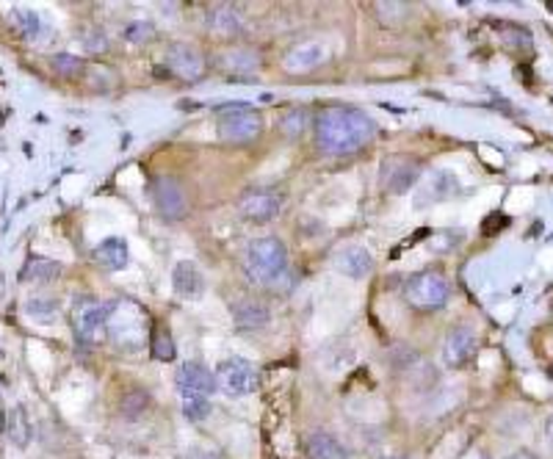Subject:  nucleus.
Here are the masks:
<instances>
[{
  "mask_svg": "<svg viewBox=\"0 0 553 459\" xmlns=\"http://www.w3.org/2000/svg\"><path fill=\"white\" fill-rule=\"evenodd\" d=\"M377 136V122L360 108L333 106L318 114L315 122V142L330 155H351L371 145Z\"/></svg>",
  "mask_w": 553,
  "mask_h": 459,
  "instance_id": "1",
  "label": "nucleus"
},
{
  "mask_svg": "<svg viewBox=\"0 0 553 459\" xmlns=\"http://www.w3.org/2000/svg\"><path fill=\"white\" fill-rule=\"evenodd\" d=\"M247 274L258 286H276L288 274V249L280 239L263 236L247 249Z\"/></svg>",
  "mask_w": 553,
  "mask_h": 459,
  "instance_id": "2",
  "label": "nucleus"
},
{
  "mask_svg": "<svg viewBox=\"0 0 553 459\" xmlns=\"http://www.w3.org/2000/svg\"><path fill=\"white\" fill-rule=\"evenodd\" d=\"M451 296V286L443 274L437 271H421L404 286V302L412 310H421V313H432L440 310Z\"/></svg>",
  "mask_w": 553,
  "mask_h": 459,
  "instance_id": "3",
  "label": "nucleus"
},
{
  "mask_svg": "<svg viewBox=\"0 0 553 459\" xmlns=\"http://www.w3.org/2000/svg\"><path fill=\"white\" fill-rule=\"evenodd\" d=\"M216 130L221 136V142H227V145H249V142L260 139L263 117L249 106H230L219 114Z\"/></svg>",
  "mask_w": 553,
  "mask_h": 459,
  "instance_id": "4",
  "label": "nucleus"
},
{
  "mask_svg": "<svg viewBox=\"0 0 553 459\" xmlns=\"http://www.w3.org/2000/svg\"><path fill=\"white\" fill-rule=\"evenodd\" d=\"M114 304L111 302H98V299H80L72 313L75 333L83 343H100L106 338V327L111 318Z\"/></svg>",
  "mask_w": 553,
  "mask_h": 459,
  "instance_id": "5",
  "label": "nucleus"
},
{
  "mask_svg": "<svg viewBox=\"0 0 553 459\" xmlns=\"http://www.w3.org/2000/svg\"><path fill=\"white\" fill-rule=\"evenodd\" d=\"M216 385L227 396H249L258 388V371L249 360H241V357L224 360L216 369Z\"/></svg>",
  "mask_w": 553,
  "mask_h": 459,
  "instance_id": "6",
  "label": "nucleus"
},
{
  "mask_svg": "<svg viewBox=\"0 0 553 459\" xmlns=\"http://www.w3.org/2000/svg\"><path fill=\"white\" fill-rule=\"evenodd\" d=\"M239 211L244 219L255 221V224H266L271 221L274 216H280L283 211V194L276 189H249L241 202H239Z\"/></svg>",
  "mask_w": 553,
  "mask_h": 459,
  "instance_id": "7",
  "label": "nucleus"
},
{
  "mask_svg": "<svg viewBox=\"0 0 553 459\" xmlns=\"http://www.w3.org/2000/svg\"><path fill=\"white\" fill-rule=\"evenodd\" d=\"M174 385H177L180 396H202V398H211V393L219 388L216 374H211L197 360L180 362V369L174 374Z\"/></svg>",
  "mask_w": 553,
  "mask_h": 459,
  "instance_id": "8",
  "label": "nucleus"
},
{
  "mask_svg": "<svg viewBox=\"0 0 553 459\" xmlns=\"http://www.w3.org/2000/svg\"><path fill=\"white\" fill-rule=\"evenodd\" d=\"M166 67L183 80H200L205 75V59L194 44L177 42L166 51Z\"/></svg>",
  "mask_w": 553,
  "mask_h": 459,
  "instance_id": "9",
  "label": "nucleus"
},
{
  "mask_svg": "<svg viewBox=\"0 0 553 459\" xmlns=\"http://www.w3.org/2000/svg\"><path fill=\"white\" fill-rule=\"evenodd\" d=\"M476 349H479L476 333L468 327H456L443 341V362L448 365V369H463L465 362H471Z\"/></svg>",
  "mask_w": 553,
  "mask_h": 459,
  "instance_id": "10",
  "label": "nucleus"
},
{
  "mask_svg": "<svg viewBox=\"0 0 553 459\" xmlns=\"http://www.w3.org/2000/svg\"><path fill=\"white\" fill-rule=\"evenodd\" d=\"M418 174H421V164L418 161H409V158H401V155H396V158H388L385 164H382V189L385 192H390V194H401V192H407L409 186L415 180H418Z\"/></svg>",
  "mask_w": 553,
  "mask_h": 459,
  "instance_id": "11",
  "label": "nucleus"
},
{
  "mask_svg": "<svg viewBox=\"0 0 553 459\" xmlns=\"http://www.w3.org/2000/svg\"><path fill=\"white\" fill-rule=\"evenodd\" d=\"M153 202H155V208H158V213L164 219H180L189 208L186 194H183V189L172 177H158L153 183Z\"/></svg>",
  "mask_w": 553,
  "mask_h": 459,
  "instance_id": "12",
  "label": "nucleus"
},
{
  "mask_svg": "<svg viewBox=\"0 0 553 459\" xmlns=\"http://www.w3.org/2000/svg\"><path fill=\"white\" fill-rule=\"evenodd\" d=\"M330 59V48L324 42H299L286 53V70L288 72H313Z\"/></svg>",
  "mask_w": 553,
  "mask_h": 459,
  "instance_id": "13",
  "label": "nucleus"
},
{
  "mask_svg": "<svg viewBox=\"0 0 553 459\" xmlns=\"http://www.w3.org/2000/svg\"><path fill=\"white\" fill-rule=\"evenodd\" d=\"M172 286L183 299H200L205 294V277L192 260H180L172 271Z\"/></svg>",
  "mask_w": 553,
  "mask_h": 459,
  "instance_id": "14",
  "label": "nucleus"
},
{
  "mask_svg": "<svg viewBox=\"0 0 553 459\" xmlns=\"http://www.w3.org/2000/svg\"><path fill=\"white\" fill-rule=\"evenodd\" d=\"M338 268H341V274H346V277H351V280H362V277L371 274L374 258H371V252H368L365 247H349L338 258Z\"/></svg>",
  "mask_w": 553,
  "mask_h": 459,
  "instance_id": "15",
  "label": "nucleus"
},
{
  "mask_svg": "<svg viewBox=\"0 0 553 459\" xmlns=\"http://www.w3.org/2000/svg\"><path fill=\"white\" fill-rule=\"evenodd\" d=\"M307 454L310 459H349V451L330 432L321 429L307 435Z\"/></svg>",
  "mask_w": 553,
  "mask_h": 459,
  "instance_id": "16",
  "label": "nucleus"
},
{
  "mask_svg": "<svg viewBox=\"0 0 553 459\" xmlns=\"http://www.w3.org/2000/svg\"><path fill=\"white\" fill-rule=\"evenodd\" d=\"M95 258L103 268L108 271H122L127 266V244L122 239H106L98 249Z\"/></svg>",
  "mask_w": 553,
  "mask_h": 459,
  "instance_id": "17",
  "label": "nucleus"
},
{
  "mask_svg": "<svg viewBox=\"0 0 553 459\" xmlns=\"http://www.w3.org/2000/svg\"><path fill=\"white\" fill-rule=\"evenodd\" d=\"M208 23H211V28L216 33H224V36H233V33L241 31V17H239V12L233 6H216V9H211Z\"/></svg>",
  "mask_w": 553,
  "mask_h": 459,
  "instance_id": "18",
  "label": "nucleus"
},
{
  "mask_svg": "<svg viewBox=\"0 0 553 459\" xmlns=\"http://www.w3.org/2000/svg\"><path fill=\"white\" fill-rule=\"evenodd\" d=\"M236 321H239V324L241 327H255V324H263V321L268 318V310L260 304V302H239L236 304Z\"/></svg>",
  "mask_w": 553,
  "mask_h": 459,
  "instance_id": "19",
  "label": "nucleus"
},
{
  "mask_svg": "<svg viewBox=\"0 0 553 459\" xmlns=\"http://www.w3.org/2000/svg\"><path fill=\"white\" fill-rule=\"evenodd\" d=\"M59 274H61V266H59V263L33 258V260L25 266L23 277H25V280H53V277H59Z\"/></svg>",
  "mask_w": 553,
  "mask_h": 459,
  "instance_id": "20",
  "label": "nucleus"
},
{
  "mask_svg": "<svg viewBox=\"0 0 553 459\" xmlns=\"http://www.w3.org/2000/svg\"><path fill=\"white\" fill-rule=\"evenodd\" d=\"M183 416L194 424H202L211 416V401L202 396H183Z\"/></svg>",
  "mask_w": 553,
  "mask_h": 459,
  "instance_id": "21",
  "label": "nucleus"
},
{
  "mask_svg": "<svg viewBox=\"0 0 553 459\" xmlns=\"http://www.w3.org/2000/svg\"><path fill=\"white\" fill-rule=\"evenodd\" d=\"M9 437H12V443H17L20 448H23V445H28V440H31V426H28V421H25V412H23L20 407L12 412Z\"/></svg>",
  "mask_w": 553,
  "mask_h": 459,
  "instance_id": "22",
  "label": "nucleus"
},
{
  "mask_svg": "<svg viewBox=\"0 0 553 459\" xmlns=\"http://www.w3.org/2000/svg\"><path fill=\"white\" fill-rule=\"evenodd\" d=\"M12 20L17 23V28L28 36V39H36L42 33V25H39V17L33 12H25V9H17L12 12Z\"/></svg>",
  "mask_w": 553,
  "mask_h": 459,
  "instance_id": "23",
  "label": "nucleus"
},
{
  "mask_svg": "<svg viewBox=\"0 0 553 459\" xmlns=\"http://www.w3.org/2000/svg\"><path fill=\"white\" fill-rule=\"evenodd\" d=\"M153 357L161 360V362L174 360V343H172L166 330H155V335H153Z\"/></svg>",
  "mask_w": 553,
  "mask_h": 459,
  "instance_id": "24",
  "label": "nucleus"
},
{
  "mask_svg": "<svg viewBox=\"0 0 553 459\" xmlns=\"http://www.w3.org/2000/svg\"><path fill=\"white\" fill-rule=\"evenodd\" d=\"M127 42H133V44H138V42H147V39H153L155 36V28H153V23H147V20H136V23H130L127 28H125V33H122Z\"/></svg>",
  "mask_w": 553,
  "mask_h": 459,
  "instance_id": "25",
  "label": "nucleus"
},
{
  "mask_svg": "<svg viewBox=\"0 0 553 459\" xmlns=\"http://www.w3.org/2000/svg\"><path fill=\"white\" fill-rule=\"evenodd\" d=\"M224 64H227V70H255L258 64H260V59L255 56V53H241V51H236V53H227L224 56Z\"/></svg>",
  "mask_w": 553,
  "mask_h": 459,
  "instance_id": "26",
  "label": "nucleus"
},
{
  "mask_svg": "<svg viewBox=\"0 0 553 459\" xmlns=\"http://www.w3.org/2000/svg\"><path fill=\"white\" fill-rule=\"evenodd\" d=\"M302 127H305V111L299 108V111H291L288 117H286V122H283V130L288 133V139H296V136L302 133Z\"/></svg>",
  "mask_w": 553,
  "mask_h": 459,
  "instance_id": "27",
  "label": "nucleus"
},
{
  "mask_svg": "<svg viewBox=\"0 0 553 459\" xmlns=\"http://www.w3.org/2000/svg\"><path fill=\"white\" fill-rule=\"evenodd\" d=\"M53 67H56L59 72L70 75V72L80 70V61H78V59H70V56H59V59H53Z\"/></svg>",
  "mask_w": 553,
  "mask_h": 459,
  "instance_id": "28",
  "label": "nucleus"
},
{
  "mask_svg": "<svg viewBox=\"0 0 553 459\" xmlns=\"http://www.w3.org/2000/svg\"><path fill=\"white\" fill-rule=\"evenodd\" d=\"M542 437H545V443L553 448V412H550V416L545 418V424H542Z\"/></svg>",
  "mask_w": 553,
  "mask_h": 459,
  "instance_id": "29",
  "label": "nucleus"
},
{
  "mask_svg": "<svg viewBox=\"0 0 553 459\" xmlns=\"http://www.w3.org/2000/svg\"><path fill=\"white\" fill-rule=\"evenodd\" d=\"M186 459H219V456L213 451H205V448H192Z\"/></svg>",
  "mask_w": 553,
  "mask_h": 459,
  "instance_id": "30",
  "label": "nucleus"
},
{
  "mask_svg": "<svg viewBox=\"0 0 553 459\" xmlns=\"http://www.w3.org/2000/svg\"><path fill=\"white\" fill-rule=\"evenodd\" d=\"M465 459H487V456H484L482 451H471V454H468Z\"/></svg>",
  "mask_w": 553,
  "mask_h": 459,
  "instance_id": "31",
  "label": "nucleus"
},
{
  "mask_svg": "<svg viewBox=\"0 0 553 459\" xmlns=\"http://www.w3.org/2000/svg\"><path fill=\"white\" fill-rule=\"evenodd\" d=\"M510 459H534L531 454H515V456H510Z\"/></svg>",
  "mask_w": 553,
  "mask_h": 459,
  "instance_id": "32",
  "label": "nucleus"
},
{
  "mask_svg": "<svg viewBox=\"0 0 553 459\" xmlns=\"http://www.w3.org/2000/svg\"><path fill=\"white\" fill-rule=\"evenodd\" d=\"M6 426V416H4V409H0V429Z\"/></svg>",
  "mask_w": 553,
  "mask_h": 459,
  "instance_id": "33",
  "label": "nucleus"
},
{
  "mask_svg": "<svg viewBox=\"0 0 553 459\" xmlns=\"http://www.w3.org/2000/svg\"><path fill=\"white\" fill-rule=\"evenodd\" d=\"M385 459H404V456H385Z\"/></svg>",
  "mask_w": 553,
  "mask_h": 459,
  "instance_id": "34",
  "label": "nucleus"
}]
</instances>
